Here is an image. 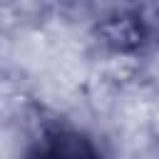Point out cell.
Masks as SVG:
<instances>
[{"label": "cell", "mask_w": 159, "mask_h": 159, "mask_svg": "<svg viewBox=\"0 0 159 159\" xmlns=\"http://www.w3.org/2000/svg\"><path fill=\"white\" fill-rule=\"evenodd\" d=\"M99 40L114 52H134L149 35L137 12H114L99 22Z\"/></svg>", "instance_id": "obj_1"}, {"label": "cell", "mask_w": 159, "mask_h": 159, "mask_svg": "<svg viewBox=\"0 0 159 159\" xmlns=\"http://www.w3.org/2000/svg\"><path fill=\"white\" fill-rule=\"evenodd\" d=\"M50 147L45 149L47 154H60V157H80V154H94V149L77 134L70 132H55L47 137Z\"/></svg>", "instance_id": "obj_2"}]
</instances>
